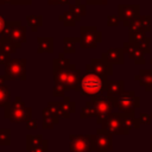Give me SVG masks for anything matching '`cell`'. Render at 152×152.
<instances>
[{"instance_id":"6da1fadb","label":"cell","mask_w":152,"mask_h":152,"mask_svg":"<svg viewBox=\"0 0 152 152\" xmlns=\"http://www.w3.org/2000/svg\"><path fill=\"white\" fill-rule=\"evenodd\" d=\"M107 82V77L99 76L95 72H86L80 77L74 90L78 91L82 96L94 97L100 95L102 91H106Z\"/></svg>"},{"instance_id":"7a4b0ae2","label":"cell","mask_w":152,"mask_h":152,"mask_svg":"<svg viewBox=\"0 0 152 152\" xmlns=\"http://www.w3.org/2000/svg\"><path fill=\"white\" fill-rule=\"evenodd\" d=\"M4 114H5V118L8 119L11 122L26 124L28 120L32 119V108L26 107L20 96H15V99L11 103L4 107Z\"/></svg>"},{"instance_id":"3957f363","label":"cell","mask_w":152,"mask_h":152,"mask_svg":"<svg viewBox=\"0 0 152 152\" xmlns=\"http://www.w3.org/2000/svg\"><path fill=\"white\" fill-rule=\"evenodd\" d=\"M81 76H82L81 70L77 69L74 64H71L70 68L66 70L53 72V81H55V84H59L64 87L65 90L68 91V90L75 89Z\"/></svg>"},{"instance_id":"277c9868","label":"cell","mask_w":152,"mask_h":152,"mask_svg":"<svg viewBox=\"0 0 152 152\" xmlns=\"http://www.w3.org/2000/svg\"><path fill=\"white\" fill-rule=\"evenodd\" d=\"M94 104L95 112H96V122L102 124L103 120L110 114L113 107H115L116 103V97H110V96H94L90 100Z\"/></svg>"},{"instance_id":"5b68a950","label":"cell","mask_w":152,"mask_h":152,"mask_svg":"<svg viewBox=\"0 0 152 152\" xmlns=\"http://www.w3.org/2000/svg\"><path fill=\"white\" fill-rule=\"evenodd\" d=\"M6 80H21L25 81L26 76V58H12L5 65Z\"/></svg>"},{"instance_id":"8992f818","label":"cell","mask_w":152,"mask_h":152,"mask_svg":"<svg viewBox=\"0 0 152 152\" xmlns=\"http://www.w3.org/2000/svg\"><path fill=\"white\" fill-rule=\"evenodd\" d=\"M80 44L83 49H94L102 42V33L95 26H82L80 28Z\"/></svg>"},{"instance_id":"52a82bcc","label":"cell","mask_w":152,"mask_h":152,"mask_svg":"<svg viewBox=\"0 0 152 152\" xmlns=\"http://www.w3.org/2000/svg\"><path fill=\"white\" fill-rule=\"evenodd\" d=\"M118 17L124 23L125 27H129V25L140 17V6L137 4L133 5H118Z\"/></svg>"},{"instance_id":"ba28073f","label":"cell","mask_w":152,"mask_h":152,"mask_svg":"<svg viewBox=\"0 0 152 152\" xmlns=\"http://www.w3.org/2000/svg\"><path fill=\"white\" fill-rule=\"evenodd\" d=\"M102 129L107 131L110 134L114 133H126L127 132V127L124 124V118L122 114H113L110 113L102 122Z\"/></svg>"},{"instance_id":"9c48e42d","label":"cell","mask_w":152,"mask_h":152,"mask_svg":"<svg viewBox=\"0 0 152 152\" xmlns=\"http://www.w3.org/2000/svg\"><path fill=\"white\" fill-rule=\"evenodd\" d=\"M69 148L70 152H91L93 146L89 134H69Z\"/></svg>"},{"instance_id":"30bf717a","label":"cell","mask_w":152,"mask_h":152,"mask_svg":"<svg viewBox=\"0 0 152 152\" xmlns=\"http://www.w3.org/2000/svg\"><path fill=\"white\" fill-rule=\"evenodd\" d=\"M138 106H139V97H137L133 91H124L121 95L116 97L115 107H118L120 112L128 113L132 112Z\"/></svg>"},{"instance_id":"8fae6325","label":"cell","mask_w":152,"mask_h":152,"mask_svg":"<svg viewBox=\"0 0 152 152\" xmlns=\"http://www.w3.org/2000/svg\"><path fill=\"white\" fill-rule=\"evenodd\" d=\"M86 72H95L99 76L107 77L113 75V65L102 58H91L90 62L86 64Z\"/></svg>"},{"instance_id":"7c38bea8","label":"cell","mask_w":152,"mask_h":152,"mask_svg":"<svg viewBox=\"0 0 152 152\" xmlns=\"http://www.w3.org/2000/svg\"><path fill=\"white\" fill-rule=\"evenodd\" d=\"M124 56H125L124 48H110L107 51L102 52L101 58L107 63L114 65V64H124L125 62Z\"/></svg>"},{"instance_id":"4fadbf2b","label":"cell","mask_w":152,"mask_h":152,"mask_svg":"<svg viewBox=\"0 0 152 152\" xmlns=\"http://www.w3.org/2000/svg\"><path fill=\"white\" fill-rule=\"evenodd\" d=\"M124 51L126 53H128V56L134 61L135 64H138V65L145 64V58L142 57L144 52L140 50V48L137 44L131 43V42H125L124 43Z\"/></svg>"},{"instance_id":"5bb4252c","label":"cell","mask_w":152,"mask_h":152,"mask_svg":"<svg viewBox=\"0 0 152 152\" xmlns=\"http://www.w3.org/2000/svg\"><path fill=\"white\" fill-rule=\"evenodd\" d=\"M151 17L150 15H140L138 19H135L131 25H129V32H135V33H144L148 32L151 30L150 25Z\"/></svg>"},{"instance_id":"9a60e30c","label":"cell","mask_w":152,"mask_h":152,"mask_svg":"<svg viewBox=\"0 0 152 152\" xmlns=\"http://www.w3.org/2000/svg\"><path fill=\"white\" fill-rule=\"evenodd\" d=\"M124 86L125 82L122 80H114V81H108L107 87H106V93L107 96L110 97H118L124 93Z\"/></svg>"},{"instance_id":"2e32d148","label":"cell","mask_w":152,"mask_h":152,"mask_svg":"<svg viewBox=\"0 0 152 152\" xmlns=\"http://www.w3.org/2000/svg\"><path fill=\"white\" fill-rule=\"evenodd\" d=\"M26 30H27V27L23 26L21 24L17 25L14 27V30H13L10 39L17 45V48H20L21 44L26 42Z\"/></svg>"},{"instance_id":"e0dca14e","label":"cell","mask_w":152,"mask_h":152,"mask_svg":"<svg viewBox=\"0 0 152 152\" xmlns=\"http://www.w3.org/2000/svg\"><path fill=\"white\" fill-rule=\"evenodd\" d=\"M42 115H43V124H42L43 129H52L53 126L59 122V116L53 115V114L48 109V107H45V108L43 109Z\"/></svg>"},{"instance_id":"ac0fdd59","label":"cell","mask_w":152,"mask_h":152,"mask_svg":"<svg viewBox=\"0 0 152 152\" xmlns=\"http://www.w3.org/2000/svg\"><path fill=\"white\" fill-rule=\"evenodd\" d=\"M37 52L43 53H52L53 52V38L52 37H37Z\"/></svg>"},{"instance_id":"d6986e66","label":"cell","mask_w":152,"mask_h":152,"mask_svg":"<svg viewBox=\"0 0 152 152\" xmlns=\"http://www.w3.org/2000/svg\"><path fill=\"white\" fill-rule=\"evenodd\" d=\"M70 65H71L70 59H69L68 57H65L63 52L58 53V57H57V58H55V59L52 61V66H53L52 69H53V72L66 70V69H69V68H70Z\"/></svg>"},{"instance_id":"ffe728a7","label":"cell","mask_w":152,"mask_h":152,"mask_svg":"<svg viewBox=\"0 0 152 152\" xmlns=\"http://www.w3.org/2000/svg\"><path fill=\"white\" fill-rule=\"evenodd\" d=\"M137 81L140 82L141 86H144L147 90H152V69H142L140 70L139 75L134 77Z\"/></svg>"},{"instance_id":"44dd1931","label":"cell","mask_w":152,"mask_h":152,"mask_svg":"<svg viewBox=\"0 0 152 152\" xmlns=\"http://www.w3.org/2000/svg\"><path fill=\"white\" fill-rule=\"evenodd\" d=\"M61 108H62V116L61 118H63V119H69L70 115L72 113H75V109H76L75 102H72L69 96L63 97V101L61 102Z\"/></svg>"},{"instance_id":"7402d4cb","label":"cell","mask_w":152,"mask_h":152,"mask_svg":"<svg viewBox=\"0 0 152 152\" xmlns=\"http://www.w3.org/2000/svg\"><path fill=\"white\" fill-rule=\"evenodd\" d=\"M58 20L62 21L64 26H66V27H72V26L76 25V23H77L78 20H81V18L76 17V15H75L74 13H71L70 11H66V12H64V13H62V14L58 15Z\"/></svg>"},{"instance_id":"603a6c76","label":"cell","mask_w":152,"mask_h":152,"mask_svg":"<svg viewBox=\"0 0 152 152\" xmlns=\"http://www.w3.org/2000/svg\"><path fill=\"white\" fill-rule=\"evenodd\" d=\"M44 141L43 134H37V135H32V134H27L26 135V150H32V148H37L39 146H42Z\"/></svg>"},{"instance_id":"cb8c5ba5","label":"cell","mask_w":152,"mask_h":152,"mask_svg":"<svg viewBox=\"0 0 152 152\" xmlns=\"http://www.w3.org/2000/svg\"><path fill=\"white\" fill-rule=\"evenodd\" d=\"M80 37H64L63 44H64V52L66 53H74L76 51V44L80 43Z\"/></svg>"},{"instance_id":"d4e9b609","label":"cell","mask_w":152,"mask_h":152,"mask_svg":"<svg viewBox=\"0 0 152 152\" xmlns=\"http://www.w3.org/2000/svg\"><path fill=\"white\" fill-rule=\"evenodd\" d=\"M69 11H70L71 13H74L76 17L81 18V17L86 15V13H87V7H86L84 4L81 2V0H75L74 4H70V5H69Z\"/></svg>"},{"instance_id":"484cf974","label":"cell","mask_w":152,"mask_h":152,"mask_svg":"<svg viewBox=\"0 0 152 152\" xmlns=\"http://www.w3.org/2000/svg\"><path fill=\"white\" fill-rule=\"evenodd\" d=\"M26 20H27V24L31 28V31L36 32L39 27L43 26V15H34V14H30L26 17Z\"/></svg>"},{"instance_id":"4316f807","label":"cell","mask_w":152,"mask_h":152,"mask_svg":"<svg viewBox=\"0 0 152 152\" xmlns=\"http://www.w3.org/2000/svg\"><path fill=\"white\" fill-rule=\"evenodd\" d=\"M91 116H96V112H95L93 102L88 101V102H86V106L82 108V110L80 113V118L86 119V118H91Z\"/></svg>"},{"instance_id":"83f0119b","label":"cell","mask_w":152,"mask_h":152,"mask_svg":"<svg viewBox=\"0 0 152 152\" xmlns=\"http://www.w3.org/2000/svg\"><path fill=\"white\" fill-rule=\"evenodd\" d=\"M11 103V93L6 86H0V107H6Z\"/></svg>"},{"instance_id":"f1b7e54d","label":"cell","mask_w":152,"mask_h":152,"mask_svg":"<svg viewBox=\"0 0 152 152\" xmlns=\"http://www.w3.org/2000/svg\"><path fill=\"white\" fill-rule=\"evenodd\" d=\"M19 24H21L20 20H7L6 25H5V28H4V32H2V37L10 38L12 32H13V30H14V27L17 25H19Z\"/></svg>"},{"instance_id":"f546056e","label":"cell","mask_w":152,"mask_h":152,"mask_svg":"<svg viewBox=\"0 0 152 152\" xmlns=\"http://www.w3.org/2000/svg\"><path fill=\"white\" fill-rule=\"evenodd\" d=\"M11 133L10 128H0V145L10 146L11 145Z\"/></svg>"},{"instance_id":"4dcf8cb0","label":"cell","mask_w":152,"mask_h":152,"mask_svg":"<svg viewBox=\"0 0 152 152\" xmlns=\"http://www.w3.org/2000/svg\"><path fill=\"white\" fill-rule=\"evenodd\" d=\"M17 45L10 39V38H6L5 39V42L2 43V45H1V50L4 51V52H6V53H8V55H12V53H14L15 51H17Z\"/></svg>"},{"instance_id":"1f68e13d","label":"cell","mask_w":152,"mask_h":152,"mask_svg":"<svg viewBox=\"0 0 152 152\" xmlns=\"http://www.w3.org/2000/svg\"><path fill=\"white\" fill-rule=\"evenodd\" d=\"M48 109L56 116H62V108H61V102H57V101H50L48 102Z\"/></svg>"},{"instance_id":"d6a6232c","label":"cell","mask_w":152,"mask_h":152,"mask_svg":"<svg viewBox=\"0 0 152 152\" xmlns=\"http://www.w3.org/2000/svg\"><path fill=\"white\" fill-rule=\"evenodd\" d=\"M65 88L64 87H62V86H59V84H55L53 86V88H52V95L55 96V97H64L65 95Z\"/></svg>"},{"instance_id":"836d02e7","label":"cell","mask_w":152,"mask_h":152,"mask_svg":"<svg viewBox=\"0 0 152 152\" xmlns=\"http://www.w3.org/2000/svg\"><path fill=\"white\" fill-rule=\"evenodd\" d=\"M27 152H49V141L46 139H44L42 146L37 147V148H32V150H28Z\"/></svg>"},{"instance_id":"e575fe53","label":"cell","mask_w":152,"mask_h":152,"mask_svg":"<svg viewBox=\"0 0 152 152\" xmlns=\"http://www.w3.org/2000/svg\"><path fill=\"white\" fill-rule=\"evenodd\" d=\"M119 21H120V19H119L118 15L112 14V15H108V17H107V25L110 26V27L118 26V25H119Z\"/></svg>"},{"instance_id":"d590c367","label":"cell","mask_w":152,"mask_h":152,"mask_svg":"<svg viewBox=\"0 0 152 152\" xmlns=\"http://www.w3.org/2000/svg\"><path fill=\"white\" fill-rule=\"evenodd\" d=\"M11 59H12V58L10 57V55L6 53V52H4V51L0 49V65H6Z\"/></svg>"},{"instance_id":"8d00e7d4","label":"cell","mask_w":152,"mask_h":152,"mask_svg":"<svg viewBox=\"0 0 152 152\" xmlns=\"http://www.w3.org/2000/svg\"><path fill=\"white\" fill-rule=\"evenodd\" d=\"M25 126H26L27 129H37V128H38V121L32 118L31 120H28V121L25 124Z\"/></svg>"},{"instance_id":"74e56055","label":"cell","mask_w":152,"mask_h":152,"mask_svg":"<svg viewBox=\"0 0 152 152\" xmlns=\"http://www.w3.org/2000/svg\"><path fill=\"white\" fill-rule=\"evenodd\" d=\"M49 5H70V0H51Z\"/></svg>"},{"instance_id":"f35d334b","label":"cell","mask_w":152,"mask_h":152,"mask_svg":"<svg viewBox=\"0 0 152 152\" xmlns=\"http://www.w3.org/2000/svg\"><path fill=\"white\" fill-rule=\"evenodd\" d=\"M5 25H6V20H5V18H4V15H2V14H0V36H2V32H4Z\"/></svg>"},{"instance_id":"ab89813d","label":"cell","mask_w":152,"mask_h":152,"mask_svg":"<svg viewBox=\"0 0 152 152\" xmlns=\"http://www.w3.org/2000/svg\"><path fill=\"white\" fill-rule=\"evenodd\" d=\"M6 4H10V5H24L23 0H6Z\"/></svg>"},{"instance_id":"60d3db41","label":"cell","mask_w":152,"mask_h":152,"mask_svg":"<svg viewBox=\"0 0 152 152\" xmlns=\"http://www.w3.org/2000/svg\"><path fill=\"white\" fill-rule=\"evenodd\" d=\"M87 5H100V0H86Z\"/></svg>"},{"instance_id":"b9f144b4","label":"cell","mask_w":152,"mask_h":152,"mask_svg":"<svg viewBox=\"0 0 152 152\" xmlns=\"http://www.w3.org/2000/svg\"><path fill=\"white\" fill-rule=\"evenodd\" d=\"M5 81H7L5 75H0V86H5Z\"/></svg>"},{"instance_id":"7bdbcfd3","label":"cell","mask_w":152,"mask_h":152,"mask_svg":"<svg viewBox=\"0 0 152 152\" xmlns=\"http://www.w3.org/2000/svg\"><path fill=\"white\" fill-rule=\"evenodd\" d=\"M5 39H6L5 37H2V36H0V49H1V45H2V43L5 42Z\"/></svg>"},{"instance_id":"ee69618b","label":"cell","mask_w":152,"mask_h":152,"mask_svg":"<svg viewBox=\"0 0 152 152\" xmlns=\"http://www.w3.org/2000/svg\"><path fill=\"white\" fill-rule=\"evenodd\" d=\"M24 5H31L32 4V0H23Z\"/></svg>"},{"instance_id":"f6af8a7d","label":"cell","mask_w":152,"mask_h":152,"mask_svg":"<svg viewBox=\"0 0 152 152\" xmlns=\"http://www.w3.org/2000/svg\"><path fill=\"white\" fill-rule=\"evenodd\" d=\"M108 2V0H100V5H106Z\"/></svg>"},{"instance_id":"bcb514c9","label":"cell","mask_w":152,"mask_h":152,"mask_svg":"<svg viewBox=\"0 0 152 152\" xmlns=\"http://www.w3.org/2000/svg\"><path fill=\"white\" fill-rule=\"evenodd\" d=\"M4 4H6V0H0V6L4 5Z\"/></svg>"},{"instance_id":"7dc6e473","label":"cell","mask_w":152,"mask_h":152,"mask_svg":"<svg viewBox=\"0 0 152 152\" xmlns=\"http://www.w3.org/2000/svg\"><path fill=\"white\" fill-rule=\"evenodd\" d=\"M151 63H152V57H151Z\"/></svg>"},{"instance_id":"c3c4849f","label":"cell","mask_w":152,"mask_h":152,"mask_svg":"<svg viewBox=\"0 0 152 152\" xmlns=\"http://www.w3.org/2000/svg\"><path fill=\"white\" fill-rule=\"evenodd\" d=\"M46 1H48V2H49V1H51V0H46Z\"/></svg>"}]
</instances>
